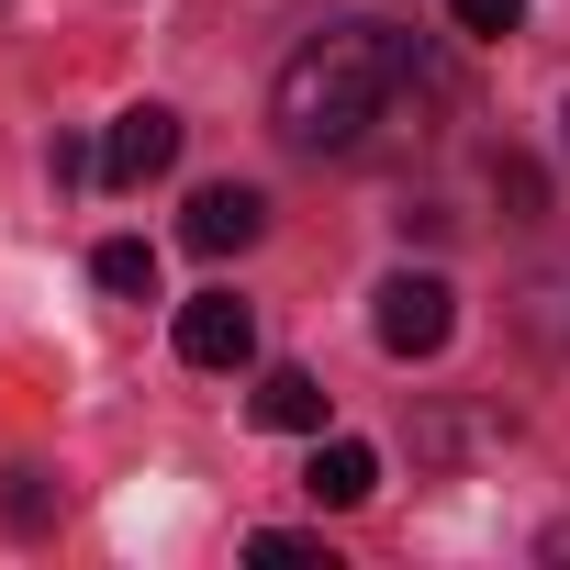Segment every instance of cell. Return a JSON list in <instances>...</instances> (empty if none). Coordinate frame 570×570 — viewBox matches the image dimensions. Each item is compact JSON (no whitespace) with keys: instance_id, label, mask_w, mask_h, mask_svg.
<instances>
[{"instance_id":"6da1fadb","label":"cell","mask_w":570,"mask_h":570,"mask_svg":"<svg viewBox=\"0 0 570 570\" xmlns=\"http://www.w3.org/2000/svg\"><path fill=\"white\" fill-rule=\"evenodd\" d=\"M403 79H414V46L392 23L347 12V23H325V35L292 46V68L268 79V124H279V146H303V157H347V146H370V124L392 112Z\"/></svg>"},{"instance_id":"8fae6325","label":"cell","mask_w":570,"mask_h":570,"mask_svg":"<svg viewBox=\"0 0 570 570\" xmlns=\"http://www.w3.org/2000/svg\"><path fill=\"white\" fill-rule=\"evenodd\" d=\"M448 23H459V35H514L525 0H448Z\"/></svg>"},{"instance_id":"52a82bcc","label":"cell","mask_w":570,"mask_h":570,"mask_svg":"<svg viewBox=\"0 0 570 570\" xmlns=\"http://www.w3.org/2000/svg\"><path fill=\"white\" fill-rule=\"evenodd\" d=\"M257 425L268 436H325V381L314 370H268L257 381Z\"/></svg>"},{"instance_id":"30bf717a","label":"cell","mask_w":570,"mask_h":570,"mask_svg":"<svg viewBox=\"0 0 570 570\" xmlns=\"http://www.w3.org/2000/svg\"><path fill=\"white\" fill-rule=\"evenodd\" d=\"M246 559H268V570H303V559H325V537H292V525H257V537H246Z\"/></svg>"},{"instance_id":"ba28073f","label":"cell","mask_w":570,"mask_h":570,"mask_svg":"<svg viewBox=\"0 0 570 570\" xmlns=\"http://www.w3.org/2000/svg\"><path fill=\"white\" fill-rule=\"evenodd\" d=\"M90 279L124 292V303H157V246H146V235H112V246L90 257Z\"/></svg>"},{"instance_id":"5b68a950","label":"cell","mask_w":570,"mask_h":570,"mask_svg":"<svg viewBox=\"0 0 570 570\" xmlns=\"http://www.w3.org/2000/svg\"><path fill=\"white\" fill-rule=\"evenodd\" d=\"M179 358H190V370H246V358H257V314H246L235 292H190V303H179Z\"/></svg>"},{"instance_id":"9c48e42d","label":"cell","mask_w":570,"mask_h":570,"mask_svg":"<svg viewBox=\"0 0 570 570\" xmlns=\"http://www.w3.org/2000/svg\"><path fill=\"white\" fill-rule=\"evenodd\" d=\"M0 514H12V525L35 537V525L57 514V492H46V470H0Z\"/></svg>"},{"instance_id":"7a4b0ae2","label":"cell","mask_w":570,"mask_h":570,"mask_svg":"<svg viewBox=\"0 0 570 570\" xmlns=\"http://www.w3.org/2000/svg\"><path fill=\"white\" fill-rule=\"evenodd\" d=\"M370 336H381L392 358H436V347L459 336V292H448L436 268H392L381 303H370Z\"/></svg>"},{"instance_id":"8992f818","label":"cell","mask_w":570,"mask_h":570,"mask_svg":"<svg viewBox=\"0 0 570 570\" xmlns=\"http://www.w3.org/2000/svg\"><path fill=\"white\" fill-rule=\"evenodd\" d=\"M303 492H314V514H358V503L381 492V448H358V436H314Z\"/></svg>"},{"instance_id":"277c9868","label":"cell","mask_w":570,"mask_h":570,"mask_svg":"<svg viewBox=\"0 0 570 570\" xmlns=\"http://www.w3.org/2000/svg\"><path fill=\"white\" fill-rule=\"evenodd\" d=\"M268 235V202L246 190V179H213V190H190V213H179V246L190 257H235V246H257Z\"/></svg>"},{"instance_id":"3957f363","label":"cell","mask_w":570,"mask_h":570,"mask_svg":"<svg viewBox=\"0 0 570 570\" xmlns=\"http://www.w3.org/2000/svg\"><path fill=\"white\" fill-rule=\"evenodd\" d=\"M168 168H179V112H168V101L112 112V135H101V179H112V190H146V179H168Z\"/></svg>"}]
</instances>
